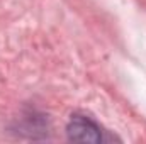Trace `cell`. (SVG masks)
Wrapping results in <instances>:
<instances>
[{
	"label": "cell",
	"mask_w": 146,
	"mask_h": 144,
	"mask_svg": "<svg viewBox=\"0 0 146 144\" xmlns=\"http://www.w3.org/2000/svg\"><path fill=\"white\" fill-rule=\"evenodd\" d=\"M66 136L73 143H102L104 132L97 122L87 115H73L66 126Z\"/></svg>",
	"instance_id": "cell-1"
}]
</instances>
